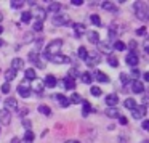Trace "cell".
<instances>
[{"label": "cell", "instance_id": "obj_1", "mask_svg": "<svg viewBox=\"0 0 149 143\" xmlns=\"http://www.w3.org/2000/svg\"><path fill=\"white\" fill-rule=\"evenodd\" d=\"M61 47H63V40L61 39L52 40V42L45 47V50H43V56H45V58H52V56H55V55H59Z\"/></svg>", "mask_w": 149, "mask_h": 143}, {"label": "cell", "instance_id": "obj_2", "mask_svg": "<svg viewBox=\"0 0 149 143\" xmlns=\"http://www.w3.org/2000/svg\"><path fill=\"white\" fill-rule=\"evenodd\" d=\"M135 11H136V16H138V20H141V21H148V5L144 4V2H136L135 4Z\"/></svg>", "mask_w": 149, "mask_h": 143}, {"label": "cell", "instance_id": "obj_3", "mask_svg": "<svg viewBox=\"0 0 149 143\" xmlns=\"http://www.w3.org/2000/svg\"><path fill=\"white\" fill-rule=\"evenodd\" d=\"M52 23L55 24V26H64V24H71V23H69V15H66V13H56L55 16H53Z\"/></svg>", "mask_w": 149, "mask_h": 143}, {"label": "cell", "instance_id": "obj_4", "mask_svg": "<svg viewBox=\"0 0 149 143\" xmlns=\"http://www.w3.org/2000/svg\"><path fill=\"white\" fill-rule=\"evenodd\" d=\"M18 93H19L23 98H29L31 93H32V92H31L29 84H27V82H23V84L18 85Z\"/></svg>", "mask_w": 149, "mask_h": 143}, {"label": "cell", "instance_id": "obj_5", "mask_svg": "<svg viewBox=\"0 0 149 143\" xmlns=\"http://www.w3.org/2000/svg\"><path fill=\"white\" fill-rule=\"evenodd\" d=\"M146 106H136L135 109H132V116H133V119H143V117L146 116Z\"/></svg>", "mask_w": 149, "mask_h": 143}, {"label": "cell", "instance_id": "obj_6", "mask_svg": "<svg viewBox=\"0 0 149 143\" xmlns=\"http://www.w3.org/2000/svg\"><path fill=\"white\" fill-rule=\"evenodd\" d=\"M138 61H139V60H138L136 52H135V53L130 52L128 55H127V58H125V63H127L128 66H132V68H136V66H138Z\"/></svg>", "mask_w": 149, "mask_h": 143}, {"label": "cell", "instance_id": "obj_7", "mask_svg": "<svg viewBox=\"0 0 149 143\" xmlns=\"http://www.w3.org/2000/svg\"><path fill=\"white\" fill-rule=\"evenodd\" d=\"M5 109H7V111H16V109H18V101H16V98L8 97L7 100H5Z\"/></svg>", "mask_w": 149, "mask_h": 143}, {"label": "cell", "instance_id": "obj_8", "mask_svg": "<svg viewBox=\"0 0 149 143\" xmlns=\"http://www.w3.org/2000/svg\"><path fill=\"white\" fill-rule=\"evenodd\" d=\"M43 82L40 81V79H34L32 81V87H31V92H36V93H39V95H42V92H43Z\"/></svg>", "mask_w": 149, "mask_h": 143}, {"label": "cell", "instance_id": "obj_9", "mask_svg": "<svg viewBox=\"0 0 149 143\" xmlns=\"http://www.w3.org/2000/svg\"><path fill=\"white\" fill-rule=\"evenodd\" d=\"M42 82H43V87H48V88L56 87V84H58V82H56V77H55V76H52V74H48Z\"/></svg>", "mask_w": 149, "mask_h": 143}, {"label": "cell", "instance_id": "obj_10", "mask_svg": "<svg viewBox=\"0 0 149 143\" xmlns=\"http://www.w3.org/2000/svg\"><path fill=\"white\" fill-rule=\"evenodd\" d=\"M10 121H11L10 111H7V109H2V111H0V122L3 124V125H8V124H10Z\"/></svg>", "mask_w": 149, "mask_h": 143}, {"label": "cell", "instance_id": "obj_11", "mask_svg": "<svg viewBox=\"0 0 149 143\" xmlns=\"http://www.w3.org/2000/svg\"><path fill=\"white\" fill-rule=\"evenodd\" d=\"M117 101H119V97H117L116 93H109V95L106 97V104H107L109 108H116Z\"/></svg>", "mask_w": 149, "mask_h": 143}, {"label": "cell", "instance_id": "obj_12", "mask_svg": "<svg viewBox=\"0 0 149 143\" xmlns=\"http://www.w3.org/2000/svg\"><path fill=\"white\" fill-rule=\"evenodd\" d=\"M34 16H36V20L39 21V23H43V20L47 18L45 8H36V11H34Z\"/></svg>", "mask_w": 149, "mask_h": 143}, {"label": "cell", "instance_id": "obj_13", "mask_svg": "<svg viewBox=\"0 0 149 143\" xmlns=\"http://www.w3.org/2000/svg\"><path fill=\"white\" fill-rule=\"evenodd\" d=\"M72 27H74V32H75V36L77 37H80L82 34H85V24H82V23H72Z\"/></svg>", "mask_w": 149, "mask_h": 143}, {"label": "cell", "instance_id": "obj_14", "mask_svg": "<svg viewBox=\"0 0 149 143\" xmlns=\"http://www.w3.org/2000/svg\"><path fill=\"white\" fill-rule=\"evenodd\" d=\"M50 61H53L55 64H63V63H69V58L68 56H64V55H55V56H52V58H48Z\"/></svg>", "mask_w": 149, "mask_h": 143}, {"label": "cell", "instance_id": "obj_15", "mask_svg": "<svg viewBox=\"0 0 149 143\" xmlns=\"http://www.w3.org/2000/svg\"><path fill=\"white\" fill-rule=\"evenodd\" d=\"M132 90L135 92V93H143L144 92V85H143L141 81H133L132 82Z\"/></svg>", "mask_w": 149, "mask_h": 143}, {"label": "cell", "instance_id": "obj_16", "mask_svg": "<svg viewBox=\"0 0 149 143\" xmlns=\"http://www.w3.org/2000/svg\"><path fill=\"white\" fill-rule=\"evenodd\" d=\"M63 87L64 88H68V90H74L75 88V82H74V79L72 77H66V79H63Z\"/></svg>", "mask_w": 149, "mask_h": 143}, {"label": "cell", "instance_id": "obj_17", "mask_svg": "<svg viewBox=\"0 0 149 143\" xmlns=\"http://www.w3.org/2000/svg\"><path fill=\"white\" fill-rule=\"evenodd\" d=\"M59 10H61V4H58V2H50L48 8H47L45 11H50V13H59Z\"/></svg>", "mask_w": 149, "mask_h": 143}, {"label": "cell", "instance_id": "obj_18", "mask_svg": "<svg viewBox=\"0 0 149 143\" xmlns=\"http://www.w3.org/2000/svg\"><path fill=\"white\" fill-rule=\"evenodd\" d=\"M87 37H88V40H90L91 43H98V42H100V34H98V31H88Z\"/></svg>", "mask_w": 149, "mask_h": 143}, {"label": "cell", "instance_id": "obj_19", "mask_svg": "<svg viewBox=\"0 0 149 143\" xmlns=\"http://www.w3.org/2000/svg\"><path fill=\"white\" fill-rule=\"evenodd\" d=\"M85 61H87L88 66H95V64H98V63L101 61V58H100V55H88Z\"/></svg>", "mask_w": 149, "mask_h": 143}, {"label": "cell", "instance_id": "obj_20", "mask_svg": "<svg viewBox=\"0 0 149 143\" xmlns=\"http://www.w3.org/2000/svg\"><path fill=\"white\" fill-rule=\"evenodd\" d=\"M95 79H96L98 82H103V84H106V82H109V77H107L104 72H101V71H95Z\"/></svg>", "mask_w": 149, "mask_h": 143}, {"label": "cell", "instance_id": "obj_21", "mask_svg": "<svg viewBox=\"0 0 149 143\" xmlns=\"http://www.w3.org/2000/svg\"><path fill=\"white\" fill-rule=\"evenodd\" d=\"M111 42H98V50L100 52H103V53H111V45H109Z\"/></svg>", "mask_w": 149, "mask_h": 143}, {"label": "cell", "instance_id": "obj_22", "mask_svg": "<svg viewBox=\"0 0 149 143\" xmlns=\"http://www.w3.org/2000/svg\"><path fill=\"white\" fill-rule=\"evenodd\" d=\"M23 66H24V61L21 58H15L13 61H11V69H13V71H19Z\"/></svg>", "mask_w": 149, "mask_h": 143}, {"label": "cell", "instance_id": "obj_23", "mask_svg": "<svg viewBox=\"0 0 149 143\" xmlns=\"http://www.w3.org/2000/svg\"><path fill=\"white\" fill-rule=\"evenodd\" d=\"M56 100L59 101V104H61L63 108H68L69 104H71V103H69V98H66L64 95H61V93H58V95H56Z\"/></svg>", "mask_w": 149, "mask_h": 143}, {"label": "cell", "instance_id": "obj_24", "mask_svg": "<svg viewBox=\"0 0 149 143\" xmlns=\"http://www.w3.org/2000/svg\"><path fill=\"white\" fill-rule=\"evenodd\" d=\"M82 104H84V108H82V116L87 117V116H88V113L91 111V104L88 103L87 100H82Z\"/></svg>", "mask_w": 149, "mask_h": 143}, {"label": "cell", "instance_id": "obj_25", "mask_svg": "<svg viewBox=\"0 0 149 143\" xmlns=\"http://www.w3.org/2000/svg\"><path fill=\"white\" fill-rule=\"evenodd\" d=\"M101 8H103V10H106V11H114V13L117 11L116 5L111 4V2H103V4H101Z\"/></svg>", "mask_w": 149, "mask_h": 143}, {"label": "cell", "instance_id": "obj_26", "mask_svg": "<svg viewBox=\"0 0 149 143\" xmlns=\"http://www.w3.org/2000/svg\"><path fill=\"white\" fill-rule=\"evenodd\" d=\"M123 106H125L127 109L132 111V109H135V108H136V101L133 100V98H127V100L123 101Z\"/></svg>", "mask_w": 149, "mask_h": 143}, {"label": "cell", "instance_id": "obj_27", "mask_svg": "<svg viewBox=\"0 0 149 143\" xmlns=\"http://www.w3.org/2000/svg\"><path fill=\"white\" fill-rule=\"evenodd\" d=\"M24 76H26V81H34V79H37V72L34 71L32 68H31V69H26Z\"/></svg>", "mask_w": 149, "mask_h": 143}, {"label": "cell", "instance_id": "obj_28", "mask_svg": "<svg viewBox=\"0 0 149 143\" xmlns=\"http://www.w3.org/2000/svg\"><path fill=\"white\" fill-rule=\"evenodd\" d=\"M104 113H106V116H107V117H119V116H120L119 111H117V108H107V109L104 111Z\"/></svg>", "mask_w": 149, "mask_h": 143}, {"label": "cell", "instance_id": "obj_29", "mask_svg": "<svg viewBox=\"0 0 149 143\" xmlns=\"http://www.w3.org/2000/svg\"><path fill=\"white\" fill-rule=\"evenodd\" d=\"M31 20H32V13L31 11H23L21 13V21L23 23H31Z\"/></svg>", "mask_w": 149, "mask_h": 143}, {"label": "cell", "instance_id": "obj_30", "mask_svg": "<svg viewBox=\"0 0 149 143\" xmlns=\"http://www.w3.org/2000/svg\"><path fill=\"white\" fill-rule=\"evenodd\" d=\"M125 48H127V45L123 42H120V40H116V42H114V50H117V52H123Z\"/></svg>", "mask_w": 149, "mask_h": 143}, {"label": "cell", "instance_id": "obj_31", "mask_svg": "<svg viewBox=\"0 0 149 143\" xmlns=\"http://www.w3.org/2000/svg\"><path fill=\"white\" fill-rule=\"evenodd\" d=\"M80 79H82L84 84H91V74H90V72H82Z\"/></svg>", "mask_w": 149, "mask_h": 143}, {"label": "cell", "instance_id": "obj_32", "mask_svg": "<svg viewBox=\"0 0 149 143\" xmlns=\"http://www.w3.org/2000/svg\"><path fill=\"white\" fill-rule=\"evenodd\" d=\"M69 103H74V104L82 103V97H80L79 93H72V95H71V98H69Z\"/></svg>", "mask_w": 149, "mask_h": 143}, {"label": "cell", "instance_id": "obj_33", "mask_svg": "<svg viewBox=\"0 0 149 143\" xmlns=\"http://www.w3.org/2000/svg\"><path fill=\"white\" fill-rule=\"evenodd\" d=\"M15 77H16V71H13L11 68L5 72V79H7V81H13Z\"/></svg>", "mask_w": 149, "mask_h": 143}, {"label": "cell", "instance_id": "obj_34", "mask_svg": "<svg viewBox=\"0 0 149 143\" xmlns=\"http://www.w3.org/2000/svg\"><path fill=\"white\" fill-rule=\"evenodd\" d=\"M32 140H34V132L32 130H26V133H24V142L31 143Z\"/></svg>", "mask_w": 149, "mask_h": 143}, {"label": "cell", "instance_id": "obj_35", "mask_svg": "<svg viewBox=\"0 0 149 143\" xmlns=\"http://www.w3.org/2000/svg\"><path fill=\"white\" fill-rule=\"evenodd\" d=\"M87 56H88V50L85 48V47H80V48H79V58L87 60Z\"/></svg>", "mask_w": 149, "mask_h": 143}, {"label": "cell", "instance_id": "obj_36", "mask_svg": "<svg viewBox=\"0 0 149 143\" xmlns=\"http://www.w3.org/2000/svg\"><path fill=\"white\" fill-rule=\"evenodd\" d=\"M117 32H119V31H117V24H111L109 26V37L114 39V37L117 36Z\"/></svg>", "mask_w": 149, "mask_h": 143}, {"label": "cell", "instance_id": "obj_37", "mask_svg": "<svg viewBox=\"0 0 149 143\" xmlns=\"http://www.w3.org/2000/svg\"><path fill=\"white\" fill-rule=\"evenodd\" d=\"M107 63H109V66H112V68H117V66H119V61H117V58L114 55H109Z\"/></svg>", "mask_w": 149, "mask_h": 143}, {"label": "cell", "instance_id": "obj_38", "mask_svg": "<svg viewBox=\"0 0 149 143\" xmlns=\"http://www.w3.org/2000/svg\"><path fill=\"white\" fill-rule=\"evenodd\" d=\"M90 93L93 95V97H100L103 92H101V88L100 87H96V85H91V88H90Z\"/></svg>", "mask_w": 149, "mask_h": 143}, {"label": "cell", "instance_id": "obj_39", "mask_svg": "<svg viewBox=\"0 0 149 143\" xmlns=\"http://www.w3.org/2000/svg\"><path fill=\"white\" fill-rule=\"evenodd\" d=\"M39 111L42 114H45V116H50V114H52V109H50L48 106H45V104H40L39 106Z\"/></svg>", "mask_w": 149, "mask_h": 143}, {"label": "cell", "instance_id": "obj_40", "mask_svg": "<svg viewBox=\"0 0 149 143\" xmlns=\"http://www.w3.org/2000/svg\"><path fill=\"white\" fill-rule=\"evenodd\" d=\"M11 8H15V10H18V8H21L24 5V2H21V0H11Z\"/></svg>", "mask_w": 149, "mask_h": 143}, {"label": "cell", "instance_id": "obj_41", "mask_svg": "<svg viewBox=\"0 0 149 143\" xmlns=\"http://www.w3.org/2000/svg\"><path fill=\"white\" fill-rule=\"evenodd\" d=\"M90 21L95 24V26H100V24H101V20H100V16H98V15H91Z\"/></svg>", "mask_w": 149, "mask_h": 143}, {"label": "cell", "instance_id": "obj_42", "mask_svg": "<svg viewBox=\"0 0 149 143\" xmlns=\"http://www.w3.org/2000/svg\"><path fill=\"white\" fill-rule=\"evenodd\" d=\"M29 61H32V63L39 61V55H37V52H31L29 53Z\"/></svg>", "mask_w": 149, "mask_h": 143}, {"label": "cell", "instance_id": "obj_43", "mask_svg": "<svg viewBox=\"0 0 149 143\" xmlns=\"http://www.w3.org/2000/svg\"><path fill=\"white\" fill-rule=\"evenodd\" d=\"M120 82H122V85H127V84L130 82L128 76H127V74H123V72H122V74H120Z\"/></svg>", "mask_w": 149, "mask_h": 143}, {"label": "cell", "instance_id": "obj_44", "mask_svg": "<svg viewBox=\"0 0 149 143\" xmlns=\"http://www.w3.org/2000/svg\"><path fill=\"white\" fill-rule=\"evenodd\" d=\"M128 48H130V52H132V53H135V50L138 48V45H136V42H135V40H130Z\"/></svg>", "mask_w": 149, "mask_h": 143}, {"label": "cell", "instance_id": "obj_45", "mask_svg": "<svg viewBox=\"0 0 149 143\" xmlns=\"http://www.w3.org/2000/svg\"><path fill=\"white\" fill-rule=\"evenodd\" d=\"M42 29H43V23H39V21H36V23H34V31L40 32Z\"/></svg>", "mask_w": 149, "mask_h": 143}, {"label": "cell", "instance_id": "obj_46", "mask_svg": "<svg viewBox=\"0 0 149 143\" xmlns=\"http://www.w3.org/2000/svg\"><path fill=\"white\" fill-rule=\"evenodd\" d=\"M132 77H133V81H138V77H139V71L136 68H132Z\"/></svg>", "mask_w": 149, "mask_h": 143}, {"label": "cell", "instance_id": "obj_47", "mask_svg": "<svg viewBox=\"0 0 149 143\" xmlns=\"http://www.w3.org/2000/svg\"><path fill=\"white\" fill-rule=\"evenodd\" d=\"M23 125L26 127V130H31V121L26 119V117H23Z\"/></svg>", "mask_w": 149, "mask_h": 143}, {"label": "cell", "instance_id": "obj_48", "mask_svg": "<svg viewBox=\"0 0 149 143\" xmlns=\"http://www.w3.org/2000/svg\"><path fill=\"white\" fill-rule=\"evenodd\" d=\"M2 92H3V93H8V92H10V84H8V82H5V84L2 85Z\"/></svg>", "mask_w": 149, "mask_h": 143}, {"label": "cell", "instance_id": "obj_49", "mask_svg": "<svg viewBox=\"0 0 149 143\" xmlns=\"http://www.w3.org/2000/svg\"><path fill=\"white\" fill-rule=\"evenodd\" d=\"M119 124H122V125H127V124H128L127 117H125V116H119Z\"/></svg>", "mask_w": 149, "mask_h": 143}, {"label": "cell", "instance_id": "obj_50", "mask_svg": "<svg viewBox=\"0 0 149 143\" xmlns=\"http://www.w3.org/2000/svg\"><path fill=\"white\" fill-rule=\"evenodd\" d=\"M136 36H146V27H139V29H136Z\"/></svg>", "mask_w": 149, "mask_h": 143}, {"label": "cell", "instance_id": "obj_51", "mask_svg": "<svg viewBox=\"0 0 149 143\" xmlns=\"http://www.w3.org/2000/svg\"><path fill=\"white\" fill-rule=\"evenodd\" d=\"M77 74H79V72H77V69H75V68H71V69H69V76H72V79H74Z\"/></svg>", "mask_w": 149, "mask_h": 143}, {"label": "cell", "instance_id": "obj_52", "mask_svg": "<svg viewBox=\"0 0 149 143\" xmlns=\"http://www.w3.org/2000/svg\"><path fill=\"white\" fill-rule=\"evenodd\" d=\"M71 4L75 5V7H80V5L84 4V0H71Z\"/></svg>", "mask_w": 149, "mask_h": 143}, {"label": "cell", "instance_id": "obj_53", "mask_svg": "<svg viewBox=\"0 0 149 143\" xmlns=\"http://www.w3.org/2000/svg\"><path fill=\"white\" fill-rule=\"evenodd\" d=\"M143 129L149 130V121H143Z\"/></svg>", "mask_w": 149, "mask_h": 143}, {"label": "cell", "instance_id": "obj_54", "mask_svg": "<svg viewBox=\"0 0 149 143\" xmlns=\"http://www.w3.org/2000/svg\"><path fill=\"white\" fill-rule=\"evenodd\" d=\"M26 114H27V109H26V108H23V109L19 111V116H21V117H24Z\"/></svg>", "mask_w": 149, "mask_h": 143}, {"label": "cell", "instance_id": "obj_55", "mask_svg": "<svg viewBox=\"0 0 149 143\" xmlns=\"http://www.w3.org/2000/svg\"><path fill=\"white\" fill-rule=\"evenodd\" d=\"M31 39H32V36H31V34H27V36L24 37V43H27V42H29Z\"/></svg>", "mask_w": 149, "mask_h": 143}, {"label": "cell", "instance_id": "obj_56", "mask_svg": "<svg viewBox=\"0 0 149 143\" xmlns=\"http://www.w3.org/2000/svg\"><path fill=\"white\" fill-rule=\"evenodd\" d=\"M144 52H146V53H149V42H146V43H144Z\"/></svg>", "mask_w": 149, "mask_h": 143}, {"label": "cell", "instance_id": "obj_57", "mask_svg": "<svg viewBox=\"0 0 149 143\" xmlns=\"http://www.w3.org/2000/svg\"><path fill=\"white\" fill-rule=\"evenodd\" d=\"M143 79H144V81H149V74H148V72H144V74H143Z\"/></svg>", "mask_w": 149, "mask_h": 143}, {"label": "cell", "instance_id": "obj_58", "mask_svg": "<svg viewBox=\"0 0 149 143\" xmlns=\"http://www.w3.org/2000/svg\"><path fill=\"white\" fill-rule=\"evenodd\" d=\"M11 143H19V138H18V137H15V138L11 140Z\"/></svg>", "mask_w": 149, "mask_h": 143}, {"label": "cell", "instance_id": "obj_59", "mask_svg": "<svg viewBox=\"0 0 149 143\" xmlns=\"http://www.w3.org/2000/svg\"><path fill=\"white\" fill-rule=\"evenodd\" d=\"M66 143H80V142H79V140H68Z\"/></svg>", "mask_w": 149, "mask_h": 143}, {"label": "cell", "instance_id": "obj_60", "mask_svg": "<svg viewBox=\"0 0 149 143\" xmlns=\"http://www.w3.org/2000/svg\"><path fill=\"white\" fill-rule=\"evenodd\" d=\"M2 32H3V27H2V26H0V34H2Z\"/></svg>", "mask_w": 149, "mask_h": 143}, {"label": "cell", "instance_id": "obj_61", "mask_svg": "<svg viewBox=\"0 0 149 143\" xmlns=\"http://www.w3.org/2000/svg\"><path fill=\"white\" fill-rule=\"evenodd\" d=\"M2 45H3V40H2V39H0V47H2Z\"/></svg>", "mask_w": 149, "mask_h": 143}, {"label": "cell", "instance_id": "obj_62", "mask_svg": "<svg viewBox=\"0 0 149 143\" xmlns=\"http://www.w3.org/2000/svg\"><path fill=\"white\" fill-rule=\"evenodd\" d=\"M2 20H3V16H2V15H0V21H2Z\"/></svg>", "mask_w": 149, "mask_h": 143}, {"label": "cell", "instance_id": "obj_63", "mask_svg": "<svg viewBox=\"0 0 149 143\" xmlns=\"http://www.w3.org/2000/svg\"><path fill=\"white\" fill-rule=\"evenodd\" d=\"M141 143H149V142H146V140H144V142H141Z\"/></svg>", "mask_w": 149, "mask_h": 143}]
</instances>
